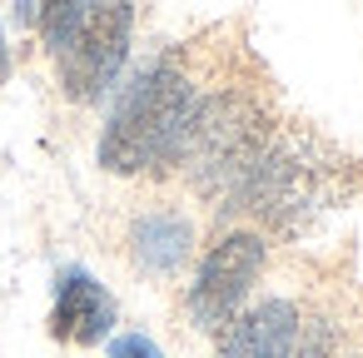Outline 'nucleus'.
<instances>
[{
    "mask_svg": "<svg viewBox=\"0 0 363 358\" xmlns=\"http://www.w3.org/2000/svg\"><path fill=\"white\" fill-rule=\"evenodd\" d=\"M194 110H199V90L174 60L160 55V60L140 65L100 130V150H95L100 169L145 174V169L179 164Z\"/></svg>",
    "mask_w": 363,
    "mask_h": 358,
    "instance_id": "1",
    "label": "nucleus"
},
{
    "mask_svg": "<svg viewBox=\"0 0 363 358\" xmlns=\"http://www.w3.org/2000/svg\"><path fill=\"white\" fill-rule=\"evenodd\" d=\"M130 35H135L130 0H95L85 11V21L70 30V40L55 50L60 90L75 105H95L100 95H110L125 60H130Z\"/></svg>",
    "mask_w": 363,
    "mask_h": 358,
    "instance_id": "2",
    "label": "nucleus"
},
{
    "mask_svg": "<svg viewBox=\"0 0 363 358\" xmlns=\"http://www.w3.org/2000/svg\"><path fill=\"white\" fill-rule=\"evenodd\" d=\"M259 269H264V239L254 229H234L219 244H209V254L199 259L194 284L184 293L189 323L204 328V333H219L244 308L249 289L259 284Z\"/></svg>",
    "mask_w": 363,
    "mask_h": 358,
    "instance_id": "3",
    "label": "nucleus"
},
{
    "mask_svg": "<svg viewBox=\"0 0 363 358\" xmlns=\"http://www.w3.org/2000/svg\"><path fill=\"white\" fill-rule=\"evenodd\" d=\"M120 308L115 293L80 264L55 274V303H50V338L55 343H75V348H95L100 338H110Z\"/></svg>",
    "mask_w": 363,
    "mask_h": 358,
    "instance_id": "4",
    "label": "nucleus"
},
{
    "mask_svg": "<svg viewBox=\"0 0 363 358\" xmlns=\"http://www.w3.org/2000/svg\"><path fill=\"white\" fill-rule=\"evenodd\" d=\"M298 333L303 313L294 298H259L219 328L214 358H294Z\"/></svg>",
    "mask_w": 363,
    "mask_h": 358,
    "instance_id": "5",
    "label": "nucleus"
},
{
    "mask_svg": "<svg viewBox=\"0 0 363 358\" xmlns=\"http://www.w3.org/2000/svg\"><path fill=\"white\" fill-rule=\"evenodd\" d=\"M130 254L145 274L169 279L184 269V259L194 254V224L174 209H150L130 224Z\"/></svg>",
    "mask_w": 363,
    "mask_h": 358,
    "instance_id": "6",
    "label": "nucleus"
},
{
    "mask_svg": "<svg viewBox=\"0 0 363 358\" xmlns=\"http://www.w3.org/2000/svg\"><path fill=\"white\" fill-rule=\"evenodd\" d=\"M90 6H95V0H40L35 21H40V35H45V50H50V55L70 40V30L85 21Z\"/></svg>",
    "mask_w": 363,
    "mask_h": 358,
    "instance_id": "7",
    "label": "nucleus"
},
{
    "mask_svg": "<svg viewBox=\"0 0 363 358\" xmlns=\"http://www.w3.org/2000/svg\"><path fill=\"white\" fill-rule=\"evenodd\" d=\"M110 358H164V348L150 333H115L110 338Z\"/></svg>",
    "mask_w": 363,
    "mask_h": 358,
    "instance_id": "8",
    "label": "nucleus"
},
{
    "mask_svg": "<svg viewBox=\"0 0 363 358\" xmlns=\"http://www.w3.org/2000/svg\"><path fill=\"white\" fill-rule=\"evenodd\" d=\"M11 75V55H6V35H0V80Z\"/></svg>",
    "mask_w": 363,
    "mask_h": 358,
    "instance_id": "9",
    "label": "nucleus"
}]
</instances>
